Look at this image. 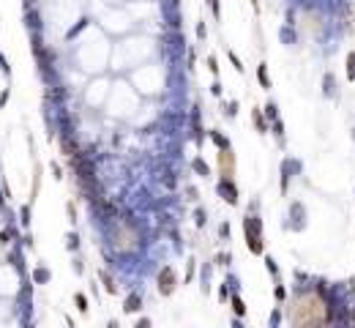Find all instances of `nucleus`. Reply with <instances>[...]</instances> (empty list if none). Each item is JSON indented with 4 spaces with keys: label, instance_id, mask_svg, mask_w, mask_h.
Wrapping results in <instances>:
<instances>
[{
    "label": "nucleus",
    "instance_id": "1",
    "mask_svg": "<svg viewBox=\"0 0 355 328\" xmlns=\"http://www.w3.org/2000/svg\"><path fill=\"white\" fill-rule=\"evenodd\" d=\"M293 326H325L331 320L328 314L325 301L320 298V293H300L298 298L290 304V312H287Z\"/></svg>",
    "mask_w": 355,
    "mask_h": 328
},
{
    "label": "nucleus",
    "instance_id": "2",
    "mask_svg": "<svg viewBox=\"0 0 355 328\" xmlns=\"http://www.w3.org/2000/svg\"><path fill=\"white\" fill-rule=\"evenodd\" d=\"M159 290H161V295H169L175 290V273H172V268H164V271L159 273Z\"/></svg>",
    "mask_w": 355,
    "mask_h": 328
},
{
    "label": "nucleus",
    "instance_id": "3",
    "mask_svg": "<svg viewBox=\"0 0 355 328\" xmlns=\"http://www.w3.org/2000/svg\"><path fill=\"white\" fill-rule=\"evenodd\" d=\"M219 164H222V175H224V178H232V175H235V156L230 154V148L219 156Z\"/></svg>",
    "mask_w": 355,
    "mask_h": 328
},
{
    "label": "nucleus",
    "instance_id": "4",
    "mask_svg": "<svg viewBox=\"0 0 355 328\" xmlns=\"http://www.w3.org/2000/svg\"><path fill=\"white\" fill-rule=\"evenodd\" d=\"M137 304H139V301H137V295H134V298L126 301V309H129V312H134V309H137Z\"/></svg>",
    "mask_w": 355,
    "mask_h": 328
},
{
    "label": "nucleus",
    "instance_id": "5",
    "mask_svg": "<svg viewBox=\"0 0 355 328\" xmlns=\"http://www.w3.org/2000/svg\"><path fill=\"white\" fill-rule=\"evenodd\" d=\"M350 79H355V55H350Z\"/></svg>",
    "mask_w": 355,
    "mask_h": 328
}]
</instances>
